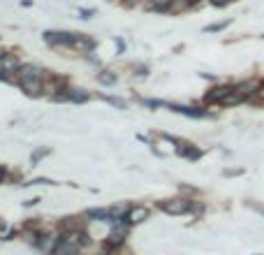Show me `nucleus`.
I'll use <instances>...</instances> for the list:
<instances>
[{
  "label": "nucleus",
  "instance_id": "obj_6",
  "mask_svg": "<svg viewBox=\"0 0 264 255\" xmlns=\"http://www.w3.org/2000/svg\"><path fill=\"white\" fill-rule=\"evenodd\" d=\"M88 98L86 91H82V88H72V91H68V100H75V102H84Z\"/></svg>",
  "mask_w": 264,
  "mask_h": 255
},
{
  "label": "nucleus",
  "instance_id": "obj_4",
  "mask_svg": "<svg viewBox=\"0 0 264 255\" xmlns=\"http://www.w3.org/2000/svg\"><path fill=\"white\" fill-rule=\"evenodd\" d=\"M149 218V209L146 207H132L128 211V223L130 225H139V223H144Z\"/></svg>",
  "mask_w": 264,
  "mask_h": 255
},
{
  "label": "nucleus",
  "instance_id": "obj_3",
  "mask_svg": "<svg viewBox=\"0 0 264 255\" xmlns=\"http://www.w3.org/2000/svg\"><path fill=\"white\" fill-rule=\"evenodd\" d=\"M58 242H61V239H58L56 235H44V237L37 239V249H40L42 253H54L56 246H58Z\"/></svg>",
  "mask_w": 264,
  "mask_h": 255
},
{
  "label": "nucleus",
  "instance_id": "obj_9",
  "mask_svg": "<svg viewBox=\"0 0 264 255\" xmlns=\"http://www.w3.org/2000/svg\"><path fill=\"white\" fill-rule=\"evenodd\" d=\"M100 81H102V84H114L116 77L111 72H107V74H100Z\"/></svg>",
  "mask_w": 264,
  "mask_h": 255
},
{
  "label": "nucleus",
  "instance_id": "obj_12",
  "mask_svg": "<svg viewBox=\"0 0 264 255\" xmlns=\"http://www.w3.org/2000/svg\"><path fill=\"white\" fill-rule=\"evenodd\" d=\"M128 2H137V0H128Z\"/></svg>",
  "mask_w": 264,
  "mask_h": 255
},
{
  "label": "nucleus",
  "instance_id": "obj_8",
  "mask_svg": "<svg viewBox=\"0 0 264 255\" xmlns=\"http://www.w3.org/2000/svg\"><path fill=\"white\" fill-rule=\"evenodd\" d=\"M248 207L255 209L260 216H264V204H262V202H248Z\"/></svg>",
  "mask_w": 264,
  "mask_h": 255
},
{
  "label": "nucleus",
  "instance_id": "obj_1",
  "mask_svg": "<svg viewBox=\"0 0 264 255\" xmlns=\"http://www.w3.org/2000/svg\"><path fill=\"white\" fill-rule=\"evenodd\" d=\"M19 86L28 95H42V70L37 65H23L19 70Z\"/></svg>",
  "mask_w": 264,
  "mask_h": 255
},
{
  "label": "nucleus",
  "instance_id": "obj_5",
  "mask_svg": "<svg viewBox=\"0 0 264 255\" xmlns=\"http://www.w3.org/2000/svg\"><path fill=\"white\" fill-rule=\"evenodd\" d=\"M234 91V86H218L211 93H206V102H223L227 95Z\"/></svg>",
  "mask_w": 264,
  "mask_h": 255
},
{
  "label": "nucleus",
  "instance_id": "obj_2",
  "mask_svg": "<svg viewBox=\"0 0 264 255\" xmlns=\"http://www.w3.org/2000/svg\"><path fill=\"white\" fill-rule=\"evenodd\" d=\"M160 207H163L165 214H170V216H181V214H188L190 209H192V204H190V200L176 197V200H167V202H163Z\"/></svg>",
  "mask_w": 264,
  "mask_h": 255
},
{
  "label": "nucleus",
  "instance_id": "obj_7",
  "mask_svg": "<svg viewBox=\"0 0 264 255\" xmlns=\"http://www.w3.org/2000/svg\"><path fill=\"white\" fill-rule=\"evenodd\" d=\"M230 26V21H220V23H213V26H206V33H218V30H223V28Z\"/></svg>",
  "mask_w": 264,
  "mask_h": 255
},
{
  "label": "nucleus",
  "instance_id": "obj_11",
  "mask_svg": "<svg viewBox=\"0 0 264 255\" xmlns=\"http://www.w3.org/2000/svg\"><path fill=\"white\" fill-rule=\"evenodd\" d=\"M116 255H132V253H130L128 249H121V251H118V253H116Z\"/></svg>",
  "mask_w": 264,
  "mask_h": 255
},
{
  "label": "nucleus",
  "instance_id": "obj_13",
  "mask_svg": "<svg viewBox=\"0 0 264 255\" xmlns=\"http://www.w3.org/2000/svg\"><path fill=\"white\" fill-rule=\"evenodd\" d=\"M0 230H2V223H0Z\"/></svg>",
  "mask_w": 264,
  "mask_h": 255
},
{
  "label": "nucleus",
  "instance_id": "obj_10",
  "mask_svg": "<svg viewBox=\"0 0 264 255\" xmlns=\"http://www.w3.org/2000/svg\"><path fill=\"white\" fill-rule=\"evenodd\" d=\"M107 102H111V105H116V107H121V109H125V102L123 100H118V98H104Z\"/></svg>",
  "mask_w": 264,
  "mask_h": 255
}]
</instances>
